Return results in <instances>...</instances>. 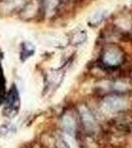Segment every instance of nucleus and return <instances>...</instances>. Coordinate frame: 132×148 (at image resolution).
<instances>
[{
  "label": "nucleus",
  "instance_id": "obj_1",
  "mask_svg": "<svg viewBox=\"0 0 132 148\" xmlns=\"http://www.w3.org/2000/svg\"><path fill=\"white\" fill-rule=\"evenodd\" d=\"M4 101L6 103V111H8L9 113L10 112H13L14 114L17 113V111L19 110V107H20V97H19L18 90H17L15 86L11 87L8 93L5 94Z\"/></svg>",
  "mask_w": 132,
  "mask_h": 148
}]
</instances>
